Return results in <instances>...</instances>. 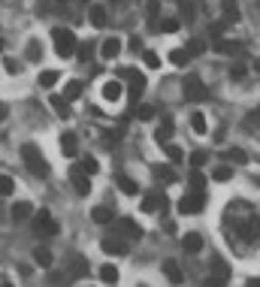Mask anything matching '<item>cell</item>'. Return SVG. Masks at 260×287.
<instances>
[{
  "label": "cell",
  "instance_id": "cell-44",
  "mask_svg": "<svg viewBox=\"0 0 260 287\" xmlns=\"http://www.w3.org/2000/svg\"><path fill=\"white\" fill-rule=\"evenodd\" d=\"M179 9H182L185 21H191V18H194V3H191V0H179Z\"/></svg>",
  "mask_w": 260,
  "mask_h": 287
},
{
  "label": "cell",
  "instance_id": "cell-40",
  "mask_svg": "<svg viewBox=\"0 0 260 287\" xmlns=\"http://www.w3.org/2000/svg\"><path fill=\"white\" fill-rule=\"evenodd\" d=\"M142 61H145V67L158 70V67H161V55H158V52H142Z\"/></svg>",
  "mask_w": 260,
  "mask_h": 287
},
{
  "label": "cell",
  "instance_id": "cell-55",
  "mask_svg": "<svg viewBox=\"0 0 260 287\" xmlns=\"http://www.w3.org/2000/svg\"><path fill=\"white\" fill-rule=\"evenodd\" d=\"M257 70H260V58H257Z\"/></svg>",
  "mask_w": 260,
  "mask_h": 287
},
{
  "label": "cell",
  "instance_id": "cell-52",
  "mask_svg": "<svg viewBox=\"0 0 260 287\" xmlns=\"http://www.w3.org/2000/svg\"><path fill=\"white\" fill-rule=\"evenodd\" d=\"M245 287H260V278H248V281H245Z\"/></svg>",
  "mask_w": 260,
  "mask_h": 287
},
{
  "label": "cell",
  "instance_id": "cell-49",
  "mask_svg": "<svg viewBox=\"0 0 260 287\" xmlns=\"http://www.w3.org/2000/svg\"><path fill=\"white\" fill-rule=\"evenodd\" d=\"M206 160H209V154H206V151H194V154H191V166H203Z\"/></svg>",
  "mask_w": 260,
  "mask_h": 287
},
{
  "label": "cell",
  "instance_id": "cell-51",
  "mask_svg": "<svg viewBox=\"0 0 260 287\" xmlns=\"http://www.w3.org/2000/svg\"><path fill=\"white\" fill-rule=\"evenodd\" d=\"M206 287H227V281H221V278L209 275V278H206Z\"/></svg>",
  "mask_w": 260,
  "mask_h": 287
},
{
  "label": "cell",
  "instance_id": "cell-23",
  "mask_svg": "<svg viewBox=\"0 0 260 287\" xmlns=\"http://www.w3.org/2000/svg\"><path fill=\"white\" fill-rule=\"evenodd\" d=\"M106 21H109V15H106V6H91V25L94 28H106Z\"/></svg>",
  "mask_w": 260,
  "mask_h": 287
},
{
  "label": "cell",
  "instance_id": "cell-6",
  "mask_svg": "<svg viewBox=\"0 0 260 287\" xmlns=\"http://www.w3.org/2000/svg\"><path fill=\"white\" fill-rule=\"evenodd\" d=\"M236 230H239V236H242L245 242H254V239H257V233H260L257 215H248L245 221H239V224H236Z\"/></svg>",
  "mask_w": 260,
  "mask_h": 287
},
{
  "label": "cell",
  "instance_id": "cell-17",
  "mask_svg": "<svg viewBox=\"0 0 260 287\" xmlns=\"http://www.w3.org/2000/svg\"><path fill=\"white\" fill-rule=\"evenodd\" d=\"M33 260H36L42 269H49V266L55 263V257H52V251H49L46 245H36V248H33Z\"/></svg>",
  "mask_w": 260,
  "mask_h": 287
},
{
  "label": "cell",
  "instance_id": "cell-34",
  "mask_svg": "<svg viewBox=\"0 0 260 287\" xmlns=\"http://www.w3.org/2000/svg\"><path fill=\"white\" fill-rule=\"evenodd\" d=\"M70 275L73 278H82V275H88V263L79 257V260H73V269H70Z\"/></svg>",
  "mask_w": 260,
  "mask_h": 287
},
{
  "label": "cell",
  "instance_id": "cell-5",
  "mask_svg": "<svg viewBox=\"0 0 260 287\" xmlns=\"http://www.w3.org/2000/svg\"><path fill=\"white\" fill-rule=\"evenodd\" d=\"M100 248H103V254H109V257H124L127 254V242H124L121 236H106V239L100 242Z\"/></svg>",
  "mask_w": 260,
  "mask_h": 287
},
{
  "label": "cell",
  "instance_id": "cell-27",
  "mask_svg": "<svg viewBox=\"0 0 260 287\" xmlns=\"http://www.w3.org/2000/svg\"><path fill=\"white\" fill-rule=\"evenodd\" d=\"M169 61H172L176 67H188L191 55H188V49H176V52H169Z\"/></svg>",
  "mask_w": 260,
  "mask_h": 287
},
{
  "label": "cell",
  "instance_id": "cell-56",
  "mask_svg": "<svg viewBox=\"0 0 260 287\" xmlns=\"http://www.w3.org/2000/svg\"><path fill=\"white\" fill-rule=\"evenodd\" d=\"M58 3H67V0H58Z\"/></svg>",
  "mask_w": 260,
  "mask_h": 287
},
{
  "label": "cell",
  "instance_id": "cell-45",
  "mask_svg": "<svg viewBox=\"0 0 260 287\" xmlns=\"http://www.w3.org/2000/svg\"><path fill=\"white\" fill-rule=\"evenodd\" d=\"M136 118H139V121H151V118H155V109H151V106H139V109H136Z\"/></svg>",
  "mask_w": 260,
  "mask_h": 287
},
{
  "label": "cell",
  "instance_id": "cell-31",
  "mask_svg": "<svg viewBox=\"0 0 260 287\" xmlns=\"http://www.w3.org/2000/svg\"><path fill=\"white\" fill-rule=\"evenodd\" d=\"M76 169H79V172H85V175H94V172L100 169V163H97L94 158H85L82 163H79V166H76Z\"/></svg>",
  "mask_w": 260,
  "mask_h": 287
},
{
  "label": "cell",
  "instance_id": "cell-36",
  "mask_svg": "<svg viewBox=\"0 0 260 287\" xmlns=\"http://www.w3.org/2000/svg\"><path fill=\"white\" fill-rule=\"evenodd\" d=\"M12 191H15V182H12V175H0V196H9Z\"/></svg>",
  "mask_w": 260,
  "mask_h": 287
},
{
  "label": "cell",
  "instance_id": "cell-24",
  "mask_svg": "<svg viewBox=\"0 0 260 287\" xmlns=\"http://www.w3.org/2000/svg\"><path fill=\"white\" fill-rule=\"evenodd\" d=\"M161 148H163V154L172 160V163H182V160H185V151H182L179 145H172V142H163Z\"/></svg>",
  "mask_w": 260,
  "mask_h": 287
},
{
  "label": "cell",
  "instance_id": "cell-50",
  "mask_svg": "<svg viewBox=\"0 0 260 287\" xmlns=\"http://www.w3.org/2000/svg\"><path fill=\"white\" fill-rule=\"evenodd\" d=\"M145 9H148V15L155 18V15L161 12V0H148V6H145Z\"/></svg>",
  "mask_w": 260,
  "mask_h": 287
},
{
  "label": "cell",
  "instance_id": "cell-28",
  "mask_svg": "<svg viewBox=\"0 0 260 287\" xmlns=\"http://www.w3.org/2000/svg\"><path fill=\"white\" fill-rule=\"evenodd\" d=\"M212 275L221 278V281H227V278H230V266L224 263V260H215V263H212Z\"/></svg>",
  "mask_w": 260,
  "mask_h": 287
},
{
  "label": "cell",
  "instance_id": "cell-47",
  "mask_svg": "<svg viewBox=\"0 0 260 287\" xmlns=\"http://www.w3.org/2000/svg\"><path fill=\"white\" fill-rule=\"evenodd\" d=\"M224 25H227L224 18H221V21H215V25H209V33H212L215 39H221V33H224Z\"/></svg>",
  "mask_w": 260,
  "mask_h": 287
},
{
  "label": "cell",
  "instance_id": "cell-20",
  "mask_svg": "<svg viewBox=\"0 0 260 287\" xmlns=\"http://www.w3.org/2000/svg\"><path fill=\"white\" fill-rule=\"evenodd\" d=\"M58 79H61L58 70H42V73H39V88H55Z\"/></svg>",
  "mask_w": 260,
  "mask_h": 287
},
{
  "label": "cell",
  "instance_id": "cell-19",
  "mask_svg": "<svg viewBox=\"0 0 260 287\" xmlns=\"http://www.w3.org/2000/svg\"><path fill=\"white\" fill-rule=\"evenodd\" d=\"M182 248H185L188 254H200V248H203V239H200V233H188V236L182 239Z\"/></svg>",
  "mask_w": 260,
  "mask_h": 287
},
{
  "label": "cell",
  "instance_id": "cell-10",
  "mask_svg": "<svg viewBox=\"0 0 260 287\" xmlns=\"http://www.w3.org/2000/svg\"><path fill=\"white\" fill-rule=\"evenodd\" d=\"M115 230H118L121 236H130V239H139V236H142V227L136 221H130V218H118V221H115Z\"/></svg>",
  "mask_w": 260,
  "mask_h": 287
},
{
  "label": "cell",
  "instance_id": "cell-42",
  "mask_svg": "<svg viewBox=\"0 0 260 287\" xmlns=\"http://www.w3.org/2000/svg\"><path fill=\"white\" fill-rule=\"evenodd\" d=\"M158 31L161 33H176L179 31V21H176V18H163L161 25H158Z\"/></svg>",
  "mask_w": 260,
  "mask_h": 287
},
{
  "label": "cell",
  "instance_id": "cell-16",
  "mask_svg": "<svg viewBox=\"0 0 260 287\" xmlns=\"http://www.w3.org/2000/svg\"><path fill=\"white\" fill-rule=\"evenodd\" d=\"M49 103H52V109H55L61 118H70V100H67V97L52 94V97H49Z\"/></svg>",
  "mask_w": 260,
  "mask_h": 287
},
{
  "label": "cell",
  "instance_id": "cell-3",
  "mask_svg": "<svg viewBox=\"0 0 260 287\" xmlns=\"http://www.w3.org/2000/svg\"><path fill=\"white\" fill-rule=\"evenodd\" d=\"M185 100H191V103H200V100H206L209 97V91H206V85H203V79L197 76V73H191V76H185Z\"/></svg>",
  "mask_w": 260,
  "mask_h": 287
},
{
  "label": "cell",
  "instance_id": "cell-18",
  "mask_svg": "<svg viewBox=\"0 0 260 287\" xmlns=\"http://www.w3.org/2000/svg\"><path fill=\"white\" fill-rule=\"evenodd\" d=\"M169 136H172V118L163 115V121H161V127H158V133H155V139H158V145H163V142H169Z\"/></svg>",
  "mask_w": 260,
  "mask_h": 287
},
{
  "label": "cell",
  "instance_id": "cell-12",
  "mask_svg": "<svg viewBox=\"0 0 260 287\" xmlns=\"http://www.w3.org/2000/svg\"><path fill=\"white\" fill-rule=\"evenodd\" d=\"M9 215H12V221H28V218L33 215V206L28 203V200H21V203H12Z\"/></svg>",
  "mask_w": 260,
  "mask_h": 287
},
{
  "label": "cell",
  "instance_id": "cell-41",
  "mask_svg": "<svg viewBox=\"0 0 260 287\" xmlns=\"http://www.w3.org/2000/svg\"><path fill=\"white\" fill-rule=\"evenodd\" d=\"M203 52H206V42H203V39H191V42H188V55H191V58L203 55Z\"/></svg>",
  "mask_w": 260,
  "mask_h": 287
},
{
  "label": "cell",
  "instance_id": "cell-46",
  "mask_svg": "<svg viewBox=\"0 0 260 287\" xmlns=\"http://www.w3.org/2000/svg\"><path fill=\"white\" fill-rule=\"evenodd\" d=\"M245 73H248V67H245V64H233V67H230V79H245Z\"/></svg>",
  "mask_w": 260,
  "mask_h": 287
},
{
  "label": "cell",
  "instance_id": "cell-48",
  "mask_svg": "<svg viewBox=\"0 0 260 287\" xmlns=\"http://www.w3.org/2000/svg\"><path fill=\"white\" fill-rule=\"evenodd\" d=\"M91 52H94V49H91V42H85V46H79V49H76L79 61H88V58H91Z\"/></svg>",
  "mask_w": 260,
  "mask_h": 287
},
{
  "label": "cell",
  "instance_id": "cell-1",
  "mask_svg": "<svg viewBox=\"0 0 260 287\" xmlns=\"http://www.w3.org/2000/svg\"><path fill=\"white\" fill-rule=\"evenodd\" d=\"M21 160H25V166L31 169L33 175H39V179H46V175H49V163H46L42 151H39L33 142H25V145H21Z\"/></svg>",
  "mask_w": 260,
  "mask_h": 287
},
{
  "label": "cell",
  "instance_id": "cell-29",
  "mask_svg": "<svg viewBox=\"0 0 260 287\" xmlns=\"http://www.w3.org/2000/svg\"><path fill=\"white\" fill-rule=\"evenodd\" d=\"M64 97H67V100H79V97H82V82H67V85H64Z\"/></svg>",
  "mask_w": 260,
  "mask_h": 287
},
{
  "label": "cell",
  "instance_id": "cell-14",
  "mask_svg": "<svg viewBox=\"0 0 260 287\" xmlns=\"http://www.w3.org/2000/svg\"><path fill=\"white\" fill-rule=\"evenodd\" d=\"M118 52H121V39H115V36H109V39H103V46H100V55H103L106 61H112V58H118Z\"/></svg>",
  "mask_w": 260,
  "mask_h": 287
},
{
  "label": "cell",
  "instance_id": "cell-35",
  "mask_svg": "<svg viewBox=\"0 0 260 287\" xmlns=\"http://www.w3.org/2000/svg\"><path fill=\"white\" fill-rule=\"evenodd\" d=\"M188 185H191L194 191H203V188L209 185V179H206L203 172H191V179H188Z\"/></svg>",
  "mask_w": 260,
  "mask_h": 287
},
{
  "label": "cell",
  "instance_id": "cell-21",
  "mask_svg": "<svg viewBox=\"0 0 260 287\" xmlns=\"http://www.w3.org/2000/svg\"><path fill=\"white\" fill-rule=\"evenodd\" d=\"M103 97H106L109 103H115V100L121 97V82H118V79H112V82H106V85H103Z\"/></svg>",
  "mask_w": 260,
  "mask_h": 287
},
{
  "label": "cell",
  "instance_id": "cell-30",
  "mask_svg": "<svg viewBox=\"0 0 260 287\" xmlns=\"http://www.w3.org/2000/svg\"><path fill=\"white\" fill-rule=\"evenodd\" d=\"M91 218H94L97 224H109V221H112V209H106V206H97V209L91 212Z\"/></svg>",
  "mask_w": 260,
  "mask_h": 287
},
{
  "label": "cell",
  "instance_id": "cell-33",
  "mask_svg": "<svg viewBox=\"0 0 260 287\" xmlns=\"http://www.w3.org/2000/svg\"><path fill=\"white\" fill-rule=\"evenodd\" d=\"M224 158H227L230 163H245V160H248V154H245L242 148H227V151H224Z\"/></svg>",
  "mask_w": 260,
  "mask_h": 287
},
{
  "label": "cell",
  "instance_id": "cell-13",
  "mask_svg": "<svg viewBox=\"0 0 260 287\" xmlns=\"http://www.w3.org/2000/svg\"><path fill=\"white\" fill-rule=\"evenodd\" d=\"M70 179H73V188H76V193H79V196H85V193L91 191V182H88V175H85V172H79L76 166H73Z\"/></svg>",
  "mask_w": 260,
  "mask_h": 287
},
{
  "label": "cell",
  "instance_id": "cell-11",
  "mask_svg": "<svg viewBox=\"0 0 260 287\" xmlns=\"http://www.w3.org/2000/svg\"><path fill=\"white\" fill-rule=\"evenodd\" d=\"M215 52L218 55H242V42H236V39H215Z\"/></svg>",
  "mask_w": 260,
  "mask_h": 287
},
{
  "label": "cell",
  "instance_id": "cell-32",
  "mask_svg": "<svg viewBox=\"0 0 260 287\" xmlns=\"http://www.w3.org/2000/svg\"><path fill=\"white\" fill-rule=\"evenodd\" d=\"M191 127H194V133H200V136H203V133H206V115H203V112H194V115H191Z\"/></svg>",
  "mask_w": 260,
  "mask_h": 287
},
{
  "label": "cell",
  "instance_id": "cell-26",
  "mask_svg": "<svg viewBox=\"0 0 260 287\" xmlns=\"http://www.w3.org/2000/svg\"><path fill=\"white\" fill-rule=\"evenodd\" d=\"M115 182H118L121 193H127V196H136V191H139V188H136V182H133V179H127V175H118Z\"/></svg>",
  "mask_w": 260,
  "mask_h": 287
},
{
  "label": "cell",
  "instance_id": "cell-2",
  "mask_svg": "<svg viewBox=\"0 0 260 287\" xmlns=\"http://www.w3.org/2000/svg\"><path fill=\"white\" fill-rule=\"evenodd\" d=\"M52 42H55V52H58L61 58L76 55V49H79V42H76L73 31H67V28H55V31H52Z\"/></svg>",
  "mask_w": 260,
  "mask_h": 287
},
{
  "label": "cell",
  "instance_id": "cell-37",
  "mask_svg": "<svg viewBox=\"0 0 260 287\" xmlns=\"http://www.w3.org/2000/svg\"><path fill=\"white\" fill-rule=\"evenodd\" d=\"M212 179H215V182H230V179H233V166H218V169L212 172Z\"/></svg>",
  "mask_w": 260,
  "mask_h": 287
},
{
  "label": "cell",
  "instance_id": "cell-25",
  "mask_svg": "<svg viewBox=\"0 0 260 287\" xmlns=\"http://www.w3.org/2000/svg\"><path fill=\"white\" fill-rule=\"evenodd\" d=\"M100 281H103V284H118V269L106 263V266L100 269Z\"/></svg>",
  "mask_w": 260,
  "mask_h": 287
},
{
  "label": "cell",
  "instance_id": "cell-15",
  "mask_svg": "<svg viewBox=\"0 0 260 287\" xmlns=\"http://www.w3.org/2000/svg\"><path fill=\"white\" fill-rule=\"evenodd\" d=\"M61 151H64V158H76V151H79V136L76 133L61 136Z\"/></svg>",
  "mask_w": 260,
  "mask_h": 287
},
{
  "label": "cell",
  "instance_id": "cell-38",
  "mask_svg": "<svg viewBox=\"0 0 260 287\" xmlns=\"http://www.w3.org/2000/svg\"><path fill=\"white\" fill-rule=\"evenodd\" d=\"M3 70H6L9 76H18V73H21V61H15V58H3Z\"/></svg>",
  "mask_w": 260,
  "mask_h": 287
},
{
  "label": "cell",
  "instance_id": "cell-4",
  "mask_svg": "<svg viewBox=\"0 0 260 287\" xmlns=\"http://www.w3.org/2000/svg\"><path fill=\"white\" fill-rule=\"evenodd\" d=\"M206 206V193L203 191H191L179 200V215H197Z\"/></svg>",
  "mask_w": 260,
  "mask_h": 287
},
{
  "label": "cell",
  "instance_id": "cell-54",
  "mask_svg": "<svg viewBox=\"0 0 260 287\" xmlns=\"http://www.w3.org/2000/svg\"><path fill=\"white\" fill-rule=\"evenodd\" d=\"M0 52H3V39H0Z\"/></svg>",
  "mask_w": 260,
  "mask_h": 287
},
{
  "label": "cell",
  "instance_id": "cell-22",
  "mask_svg": "<svg viewBox=\"0 0 260 287\" xmlns=\"http://www.w3.org/2000/svg\"><path fill=\"white\" fill-rule=\"evenodd\" d=\"M221 12H224V21H227V25L239 21V6H236L233 0H224V3H221Z\"/></svg>",
  "mask_w": 260,
  "mask_h": 287
},
{
  "label": "cell",
  "instance_id": "cell-8",
  "mask_svg": "<svg viewBox=\"0 0 260 287\" xmlns=\"http://www.w3.org/2000/svg\"><path fill=\"white\" fill-rule=\"evenodd\" d=\"M166 206H169V203H166L163 193H145V196H142V212H158V209L166 212Z\"/></svg>",
  "mask_w": 260,
  "mask_h": 287
},
{
  "label": "cell",
  "instance_id": "cell-39",
  "mask_svg": "<svg viewBox=\"0 0 260 287\" xmlns=\"http://www.w3.org/2000/svg\"><path fill=\"white\" fill-rule=\"evenodd\" d=\"M25 55H28V61H39V58H42V49H39V42H36V39L28 42V52H25Z\"/></svg>",
  "mask_w": 260,
  "mask_h": 287
},
{
  "label": "cell",
  "instance_id": "cell-7",
  "mask_svg": "<svg viewBox=\"0 0 260 287\" xmlns=\"http://www.w3.org/2000/svg\"><path fill=\"white\" fill-rule=\"evenodd\" d=\"M161 269H163V275H166L169 284H185V272H182V266L176 260H163Z\"/></svg>",
  "mask_w": 260,
  "mask_h": 287
},
{
  "label": "cell",
  "instance_id": "cell-53",
  "mask_svg": "<svg viewBox=\"0 0 260 287\" xmlns=\"http://www.w3.org/2000/svg\"><path fill=\"white\" fill-rule=\"evenodd\" d=\"M0 287H12V284H9V281H3V284H0Z\"/></svg>",
  "mask_w": 260,
  "mask_h": 287
},
{
  "label": "cell",
  "instance_id": "cell-43",
  "mask_svg": "<svg viewBox=\"0 0 260 287\" xmlns=\"http://www.w3.org/2000/svg\"><path fill=\"white\" fill-rule=\"evenodd\" d=\"M155 179H158V182H172L176 175H172L169 166H158V169H155Z\"/></svg>",
  "mask_w": 260,
  "mask_h": 287
},
{
  "label": "cell",
  "instance_id": "cell-9",
  "mask_svg": "<svg viewBox=\"0 0 260 287\" xmlns=\"http://www.w3.org/2000/svg\"><path fill=\"white\" fill-rule=\"evenodd\" d=\"M36 230L46 233V236H58V224H55V218L46 209H39V215H36Z\"/></svg>",
  "mask_w": 260,
  "mask_h": 287
},
{
  "label": "cell",
  "instance_id": "cell-57",
  "mask_svg": "<svg viewBox=\"0 0 260 287\" xmlns=\"http://www.w3.org/2000/svg\"><path fill=\"white\" fill-rule=\"evenodd\" d=\"M85 3H88V0H85Z\"/></svg>",
  "mask_w": 260,
  "mask_h": 287
}]
</instances>
